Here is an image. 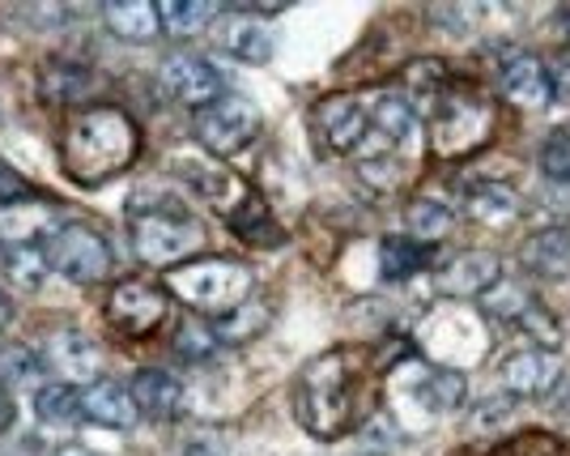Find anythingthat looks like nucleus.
Masks as SVG:
<instances>
[{"label":"nucleus","mask_w":570,"mask_h":456,"mask_svg":"<svg viewBox=\"0 0 570 456\" xmlns=\"http://www.w3.org/2000/svg\"><path fill=\"white\" fill-rule=\"evenodd\" d=\"M226 222H230V231L243 243H261V248H277L282 243V226L273 222V214H268V205H264L261 196H243Z\"/></svg>","instance_id":"b1692460"},{"label":"nucleus","mask_w":570,"mask_h":456,"mask_svg":"<svg viewBox=\"0 0 570 456\" xmlns=\"http://www.w3.org/2000/svg\"><path fill=\"white\" fill-rule=\"evenodd\" d=\"M417 401H426L434 414H452V409L464 406V397H469V380H464V371H452V367H430L422 371V380H417Z\"/></svg>","instance_id":"5701e85b"},{"label":"nucleus","mask_w":570,"mask_h":456,"mask_svg":"<svg viewBox=\"0 0 570 456\" xmlns=\"http://www.w3.org/2000/svg\"><path fill=\"white\" fill-rule=\"evenodd\" d=\"M371 128L380 133L383 142L392 145L396 154H404L409 145L417 142V111H413V103H404L401 95H387L375 103V111H371Z\"/></svg>","instance_id":"412c9836"},{"label":"nucleus","mask_w":570,"mask_h":456,"mask_svg":"<svg viewBox=\"0 0 570 456\" xmlns=\"http://www.w3.org/2000/svg\"><path fill=\"white\" fill-rule=\"evenodd\" d=\"M128 392H132L137 409L149 414V418H175V414H184V385H179L170 371H163V367L137 371Z\"/></svg>","instance_id":"a211bd4d"},{"label":"nucleus","mask_w":570,"mask_h":456,"mask_svg":"<svg viewBox=\"0 0 570 456\" xmlns=\"http://www.w3.org/2000/svg\"><path fill=\"white\" fill-rule=\"evenodd\" d=\"M502 278V261L494 252H460L455 261L443 264L439 290L448 299H481L485 290H494Z\"/></svg>","instance_id":"f8f14e48"},{"label":"nucleus","mask_w":570,"mask_h":456,"mask_svg":"<svg viewBox=\"0 0 570 456\" xmlns=\"http://www.w3.org/2000/svg\"><path fill=\"white\" fill-rule=\"evenodd\" d=\"M48 362L60 376H69V380L95 385L98 367H102V355H98V346L81 333V329H60V333H51V341H48Z\"/></svg>","instance_id":"f3484780"},{"label":"nucleus","mask_w":570,"mask_h":456,"mask_svg":"<svg viewBox=\"0 0 570 456\" xmlns=\"http://www.w3.org/2000/svg\"><path fill=\"white\" fill-rule=\"evenodd\" d=\"M175 167H179V175L188 180L191 193L205 196V201H222V196L230 193V184H235V180H230L226 171L209 167V163H200V158H179Z\"/></svg>","instance_id":"473e14b6"},{"label":"nucleus","mask_w":570,"mask_h":456,"mask_svg":"<svg viewBox=\"0 0 570 456\" xmlns=\"http://www.w3.org/2000/svg\"><path fill=\"white\" fill-rule=\"evenodd\" d=\"M523 261L549 282H570V226H549L541 235H532Z\"/></svg>","instance_id":"aec40b11"},{"label":"nucleus","mask_w":570,"mask_h":456,"mask_svg":"<svg viewBox=\"0 0 570 456\" xmlns=\"http://www.w3.org/2000/svg\"><path fill=\"white\" fill-rule=\"evenodd\" d=\"M175 350L184 355V359H209L217 350V337L209 329V320H188L179 333H175Z\"/></svg>","instance_id":"c9c22d12"},{"label":"nucleus","mask_w":570,"mask_h":456,"mask_svg":"<svg viewBox=\"0 0 570 456\" xmlns=\"http://www.w3.org/2000/svg\"><path fill=\"white\" fill-rule=\"evenodd\" d=\"M167 312H170L167 290L158 287V282H145V278L119 282L111 290V299H107V324L119 337H128V341H141V337L158 333Z\"/></svg>","instance_id":"0eeeda50"},{"label":"nucleus","mask_w":570,"mask_h":456,"mask_svg":"<svg viewBox=\"0 0 570 456\" xmlns=\"http://www.w3.org/2000/svg\"><path fill=\"white\" fill-rule=\"evenodd\" d=\"M167 287L188 303L205 320H222V316L238 312L252 290H256V278L252 269L238 261H226V256H214V261H191L179 264L167 278Z\"/></svg>","instance_id":"7ed1b4c3"},{"label":"nucleus","mask_w":570,"mask_h":456,"mask_svg":"<svg viewBox=\"0 0 570 456\" xmlns=\"http://www.w3.org/2000/svg\"><path fill=\"white\" fill-rule=\"evenodd\" d=\"M9 329V303H4V294H0V333Z\"/></svg>","instance_id":"a19ab883"},{"label":"nucleus","mask_w":570,"mask_h":456,"mask_svg":"<svg viewBox=\"0 0 570 456\" xmlns=\"http://www.w3.org/2000/svg\"><path fill=\"white\" fill-rule=\"evenodd\" d=\"M39 376H43V359L30 346H22V341L0 346V388H26Z\"/></svg>","instance_id":"c85d7f7f"},{"label":"nucleus","mask_w":570,"mask_h":456,"mask_svg":"<svg viewBox=\"0 0 570 456\" xmlns=\"http://www.w3.org/2000/svg\"><path fill=\"white\" fill-rule=\"evenodd\" d=\"M102 18L111 26V35H119L124 43H149L163 35L158 4H149V0H111L102 9Z\"/></svg>","instance_id":"6ab92c4d"},{"label":"nucleus","mask_w":570,"mask_h":456,"mask_svg":"<svg viewBox=\"0 0 570 456\" xmlns=\"http://www.w3.org/2000/svg\"><path fill=\"white\" fill-rule=\"evenodd\" d=\"M184 456H226V444L217 435H196L184 444Z\"/></svg>","instance_id":"4c0bfd02"},{"label":"nucleus","mask_w":570,"mask_h":456,"mask_svg":"<svg viewBox=\"0 0 570 456\" xmlns=\"http://www.w3.org/2000/svg\"><path fill=\"white\" fill-rule=\"evenodd\" d=\"M30 184H26L18 171L9 167V163H0V210H9V205H22V201H30Z\"/></svg>","instance_id":"e433bc0d"},{"label":"nucleus","mask_w":570,"mask_h":456,"mask_svg":"<svg viewBox=\"0 0 570 456\" xmlns=\"http://www.w3.org/2000/svg\"><path fill=\"white\" fill-rule=\"evenodd\" d=\"M380 264L387 282H404V278L422 273L430 264V243H417L409 240V235H387L380 243Z\"/></svg>","instance_id":"393cba45"},{"label":"nucleus","mask_w":570,"mask_h":456,"mask_svg":"<svg viewBox=\"0 0 570 456\" xmlns=\"http://www.w3.org/2000/svg\"><path fill=\"white\" fill-rule=\"evenodd\" d=\"M502 81V95L511 98V103H520V107H532V111H541L553 103V72L537 60V56H511L499 72Z\"/></svg>","instance_id":"dca6fc26"},{"label":"nucleus","mask_w":570,"mask_h":456,"mask_svg":"<svg viewBox=\"0 0 570 456\" xmlns=\"http://www.w3.org/2000/svg\"><path fill=\"white\" fill-rule=\"evenodd\" d=\"M499 376L511 397H546L562 380V367H558V355H549L541 346H523L502 359Z\"/></svg>","instance_id":"9b49d317"},{"label":"nucleus","mask_w":570,"mask_h":456,"mask_svg":"<svg viewBox=\"0 0 570 456\" xmlns=\"http://www.w3.org/2000/svg\"><path fill=\"white\" fill-rule=\"evenodd\" d=\"M9 423H13V401H9V392L0 388V435L9 431Z\"/></svg>","instance_id":"58836bf2"},{"label":"nucleus","mask_w":570,"mask_h":456,"mask_svg":"<svg viewBox=\"0 0 570 456\" xmlns=\"http://www.w3.org/2000/svg\"><path fill=\"white\" fill-rule=\"evenodd\" d=\"M371 359L354 346H336L311 359L294 385V414L315 439H341L357 431L375 409Z\"/></svg>","instance_id":"f257e3e1"},{"label":"nucleus","mask_w":570,"mask_h":456,"mask_svg":"<svg viewBox=\"0 0 570 456\" xmlns=\"http://www.w3.org/2000/svg\"><path fill=\"white\" fill-rule=\"evenodd\" d=\"M132 252L141 256L145 264H179L188 261L191 252L205 243V231L200 222L179 210V205H154V210H132Z\"/></svg>","instance_id":"20e7f679"},{"label":"nucleus","mask_w":570,"mask_h":456,"mask_svg":"<svg viewBox=\"0 0 570 456\" xmlns=\"http://www.w3.org/2000/svg\"><path fill=\"white\" fill-rule=\"evenodd\" d=\"M264 324H268V312H264V308H252V303H243L238 312L222 316V320H209L214 337L217 341H226V346H243V341H252Z\"/></svg>","instance_id":"2f4dec72"},{"label":"nucleus","mask_w":570,"mask_h":456,"mask_svg":"<svg viewBox=\"0 0 570 456\" xmlns=\"http://www.w3.org/2000/svg\"><path fill=\"white\" fill-rule=\"evenodd\" d=\"M158 18H163V35H196L205 22L217 18V4H196V0H167L158 4Z\"/></svg>","instance_id":"c756f323"},{"label":"nucleus","mask_w":570,"mask_h":456,"mask_svg":"<svg viewBox=\"0 0 570 456\" xmlns=\"http://www.w3.org/2000/svg\"><path fill=\"white\" fill-rule=\"evenodd\" d=\"M137 154H141V128L124 107H111V103L72 116L60 137V171L81 188H98L124 175Z\"/></svg>","instance_id":"f03ea898"},{"label":"nucleus","mask_w":570,"mask_h":456,"mask_svg":"<svg viewBox=\"0 0 570 456\" xmlns=\"http://www.w3.org/2000/svg\"><path fill=\"white\" fill-rule=\"evenodd\" d=\"M81 418H90L98 427H111V431H128V427H137L141 409L132 401L128 385H119V380H95V385L81 388Z\"/></svg>","instance_id":"4468645a"},{"label":"nucleus","mask_w":570,"mask_h":456,"mask_svg":"<svg viewBox=\"0 0 570 456\" xmlns=\"http://www.w3.org/2000/svg\"><path fill=\"white\" fill-rule=\"evenodd\" d=\"M315 124H320V133H324V142L333 145L336 154H350L362 145L366 137V128H371V111L362 107V98H324L320 103V111H315Z\"/></svg>","instance_id":"ddd939ff"},{"label":"nucleus","mask_w":570,"mask_h":456,"mask_svg":"<svg viewBox=\"0 0 570 456\" xmlns=\"http://www.w3.org/2000/svg\"><path fill=\"white\" fill-rule=\"evenodd\" d=\"M51 456H95V453H86V448H72V444H65V448H56Z\"/></svg>","instance_id":"ea45409f"},{"label":"nucleus","mask_w":570,"mask_h":456,"mask_svg":"<svg viewBox=\"0 0 570 456\" xmlns=\"http://www.w3.org/2000/svg\"><path fill=\"white\" fill-rule=\"evenodd\" d=\"M158 86L170 103H184V107H209L222 98V72L205 60V56H191V51H175L163 60L158 69Z\"/></svg>","instance_id":"9d476101"},{"label":"nucleus","mask_w":570,"mask_h":456,"mask_svg":"<svg viewBox=\"0 0 570 456\" xmlns=\"http://www.w3.org/2000/svg\"><path fill=\"white\" fill-rule=\"evenodd\" d=\"M48 256L51 269L60 278H69L72 287H95V282H102L111 273V248L86 222H65L56 231V240H51Z\"/></svg>","instance_id":"423d86ee"},{"label":"nucleus","mask_w":570,"mask_h":456,"mask_svg":"<svg viewBox=\"0 0 570 456\" xmlns=\"http://www.w3.org/2000/svg\"><path fill=\"white\" fill-rule=\"evenodd\" d=\"M464 210L481 226H507L520 217V193L507 184H476L473 193L464 196Z\"/></svg>","instance_id":"4be33fe9"},{"label":"nucleus","mask_w":570,"mask_h":456,"mask_svg":"<svg viewBox=\"0 0 570 456\" xmlns=\"http://www.w3.org/2000/svg\"><path fill=\"white\" fill-rule=\"evenodd\" d=\"M404 226H409V240L434 243L452 231V210L434 196H417L409 210H404Z\"/></svg>","instance_id":"a878e982"},{"label":"nucleus","mask_w":570,"mask_h":456,"mask_svg":"<svg viewBox=\"0 0 570 456\" xmlns=\"http://www.w3.org/2000/svg\"><path fill=\"white\" fill-rule=\"evenodd\" d=\"M56 231V214L43 201H22L0 214V248H51Z\"/></svg>","instance_id":"2eb2a0df"},{"label":"nucleus","mask_w":570,"mask_h":456,"mask_svg":"<svg viewBox=\"0 0 570 456\" xmlns=\"http://www.w3.org/2000/svg\"><path fill=\"white\" fill-rule=\"evenodd\" d=\"M541 171L553 184H570V128H553L541 145Z\"/></svg>","instance_id":"f704fd0d"},{"label":"nucleus","mask_w":570,"mask_h":456,"mask_svg":"<svg viewBox=\"0 0 570 456\" xmlns=\"http://www.w3.org/2000/svg\"><path fill=\"white\" fill-rule=\"evenodd\" d=\"M39 86H43V98H51V103H77L81 90L90 86V69L86 65H60V60H51Z\"/></svg>","instance_id":"7c9ffc66"},{"label":"nucleus","mask_w":570,"mask_h":456,"mask_svg":"<svg viewBox=\"0 0 570 456\" xmlns=\"http://www.w3.org/2000/svg\"><path fill=\"white\" fill-rule=\"evenodd\" d=\"M490 111L481 98L469 95H443L434 116H430V137H434V149L439 154H469L485 142L490 133Z\"/></svg>","instance_id":"6e6552de"},{"label":"nucleus","mask_w":570,"mask_h":456,"mask_svg":"<svg viewBox=\"0 0 570 456\" xmlns=\"http://www.w3.org/2000/svg\"><path fill=\"white\" fill-rule=\"evenodd\" d=\"M0 264L9 273V282L22 290H39L48 278V248H0Z\"/></svg>","instance_id":"cd10ccee"},{"label":"nucleus","mask_w":570,"mask_h":456,"mask_svg":"<svg viewBox=\"0 0 570 456\" xmlns=\"http://www.w3.org/2000/svg\"><path fill=\"white\" fill-rule=\"evenodd\" d=\"M226 48L235 51L238 60H247V65H264L268 56H273V39H268V30L256 22H235L226 30Z\"/></svg>","instance_id":"72a5a7b5"},{"label":"nucleus","mask_w":570,"mask_h":456,"mask_svg":"<svg viewBox=\"0 0 570 456\" xmlns=\"http://www.w3.org/2000/svg\"><path fill=\"white\" fill-rule=\"evenodd\" d=\"M35 414L43 427H72L81 418V392L72 385H43L35 392Z\"/></svg>","instance_id":"bb28decb"},{"label":"nucleus","mask_w":570,"mask_h":456,"mask_svg":"<svg viewBox=\"0 0 570 456\" xmlns=\"http://www.w3.org/2000/svg\"><path fill=\"white\" fill-rule=\"evenodd\" d=\"M481 303H485V316H494L502 324H515L523 333H532V341H541V350H558V324L546 316V308L532 299V290L523 287V282H511V278H499V287L485 290L481 294Z\"/></svg>","instance_id":"1a4fd4ad"},{"label":"nucleus","mask_w":570,"mask_h":456,"mask_svg":"<svg viewBox=\"0 0 570 456\" xmlns=\"http://www.w3.org/2000/svg\"><path fill=\"white\" fill-rule=\"evenodd\" d=\"M256 133H261V111L243 95H222L217 103L196 111V137L217 158H230L238 149H247Z\"/></svg>","instance_id":"39448f33"}]
</instances>
